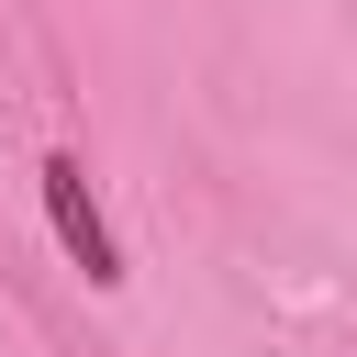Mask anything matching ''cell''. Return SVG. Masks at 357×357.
Masks as SVG:
<instances>
[{
  "instance_id": "1",
  "label": "cell",
  "mask_w": 357,
  "mask_h": 357,
  "mask_svg": "<svg viewBox=\"0 0 357 357\" xmlns=\"http://www.w3.org/2000/svg\"><path fill=\"white\" fill-rule=\"evenodd\" d=\"M45 212H56V245L112 290V279H123V245H112V223H100V201H89V167H78V156H45Z\"/></svg>"
}]
</instances>
